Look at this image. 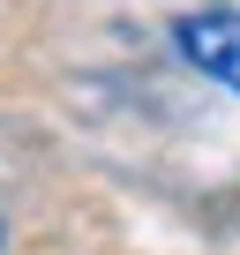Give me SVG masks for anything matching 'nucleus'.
<instances>
[{"mask_svg": "<svg viewBox=\"0 0 240 255\" xmlns=\"http://www.w3.org/2000/svg\"><path fill=\"white\" fill-rule=\"evenodd\" d=\"M173 53L195 75H210V83H225L240 98V8H188V15H173Z\"/></svg>", "mask_w": 240, "mask_h": 255, "instance_id": "f257e3e1", "label": "nucleus"}, {"mask_svg": "<svg viewBox=\"0 0 240 255\" xmlns=\"http://www.w3.org/2000/svg\"><path fill=\"white\" fill-rule=\"evenodd\" d=\"M0 240H8V218H0Z\"/></svg>", "mask_w": 240, "mask_h": 255, "instance_id": "f03ea898", "label": "nucleus"}]
</instances>
